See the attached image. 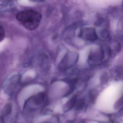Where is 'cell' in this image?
<instances>
[{"mask_svg":"<svg viewBox=\"0 0 123 123\" xmlns=\"http://www.w3.org/2000/svg\"><path fill=\"white\" fill-rule=\"evenodd\" d=\"M16 18L25 28L29 31H34L38 27L42 16L38 11L28 10L19 12L16 15Z\"/></svg>","mask_w":123,"mask_h":123,"instance_id":"obj_1","label":"cell"},{"mask_svg":"<svg viewBox=\"0 0 123 123\" xmlns=\"http://www.w3.org/2000/svg\"><path fill=\"white\" fill-rule=\"evenodd\" d=\"M12 106L10 104H6L4 108L3 109V115L5 116H8L11 113V111H12Z\"/></svg>","mask_w":123,"mask_h":123,"instance_id":"obj_2","label":"cell"},{"mask_svg":"<svg viewBox=\"0 0 123 123\" xmlns=\"http://www.w3.org/2000/svg\"><path fill=\"white\" fill-rule=\"evenodd\" d=\"M5 36V32L3 28L2 27V26H0V41L3 40Z\"/></svg>","mask_w":123,"mask_h":123,"instance_id":"obj_3","label":"cell"},{"mask_svg":"<svg viewBox=\"0 0 123 123\" xmlns=\"http://www.w3.org/2000/svg\"><path fill=\"white\" fill-rule=\"evenodd\" d=\"M29 0L34 2H42L45 1V0Z\"/></svg>","mask_w":123,"mask_h":123,"instance_id":"obj_4","label":"cell"}]
</instances>
